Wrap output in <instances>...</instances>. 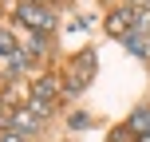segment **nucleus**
Instances as JSON below:
<instances>
[{
    "label": "nucleus",
    "mask_w": 150,
    "mask_h": 142,
    "mask_svg": "<svg viewBox=\"0 0 150 142\" xmlns=\"http://www.w3.org/2000/svg\"><path fill=\"white\" fill-rule=\"evenodd\" d=\"M24 107H28V111L36 114L40 122H44V119H52V99H40V95H28V103H24Z\"/></svg>",
    "instance_id": "7"
},
{
    "label": "nucleus",
    "mask_w": 150,
    "mask_h": 142,
    "mask_svg": "<svg viewBox=\"0 0 150 142\" xmlns=\"http://www.w3.org/2000/svg\"><path fill=\"white\" fill-rule=\"evenodd\" d=\"M130 32H138V36L150 32V8H134V28H130Z\"/></svg>",
    "instance_id": "9"
},
{
    "label": "nucleus",
    "mask_w": 150,
    "mask_h": 142,
    "mask_svg": "<svg viewBox=\"0 0 150 142\" xmlns=\"http://www.w3.org/2000/svg\"><path fill=\"white\" fill-rule=\"evenodd\" d=\"M134 134H150V107H134V114H130V122H127Z\"/></svg>",
    "instance_id": "6"
},
{
    "label": "nucleus",
    "mask_w": 150,
    "mask_h": 142,
    "mask_svg": "<svg viewBox=\"0 0 150 142\" xmlns=\"http://www.w3.org/2000/svg\"><path fill=\"white\" fill-rule=\"evenodd\" d=\"M138 142H150V134H142V138H138Z\"/></svg>",
    "instance_id": "15"
},
{
    "label": "nucleus",
    "mask_w": 150,
    "mask_h": 142,
    "mask_svg": "<svg viewBox=\"0 0 150 142\" xmlns=\"http://www.w3.org/2000/svg\"><path fill=\"white\" fill-rule=\"evenodd\" d=\"M91 71H95V52L75 55V75H79V79H91Z\"/></svg>",
    "instance_id": "8"
},
{
    "label": "nucleus",
    "mask_w": 150,
    "mask_h": 142,
    "mask_svg": "<svg viewBox=\"0 0 150 142\" xmlns=\"http://www.w3.org/2000/svg\"><path fill=\"white\" fill-rule=\"evenodd\" d=\"M122 47H127L130 55H138V59H150V44H146V36H138V32H127V36H122Z\"/></svg>",
    "instance_id": "5"
},
{
    "label": "nucleus",
    "mask_w": 150,
    "mask_h": 142,
    "mask_svg": "<svg viewBox=\"0 0 150 142\" xmlns=\"http://www.w3.org/2000/svg\"><path fill=\"white\" fill-rule=\"evenodd\" d=\"M16 20H20V24H32V32H52L55 28L52 8H47V4H28V0L16 8Z\"/></svg>",
    "instance_id": "1"
},
{
    "label": "nucleus",
    "mask_w": 150,
    "mask_h": 142,
    "mask_svg": "<svg viewBox=\"0 0 150 142\" xmlns=\"http://www.w3.org/2000/svg\"><path fill=\"white\" fill-rule=\"evenodd\" d=\"M12 52H16V40L8 32H0V55H12Z\"/></svg>",
    "instance_id": "12"
},
{
    "label": "nucleus",
    "mask_w": 150,
    "mask_h": 142,
    "mask_svg": "<svg viewBox=\"0 0 150 142\" xmlns=\"http://www.w3.org/2000/svg\"><path fill=\"white\" fill-rule=\"evenodd\" d=\"M12 130H20V134H36V130H40V119L28 111V107H24V111L16 107V111H12Z\"/></svg>",
    "instance_id": "3"
},
{
    "label": "nucleus",
    "mask_w": 150,
    "mask_h": 142,
    "mask_svg": "<svg viewBox=\"0 0 150 142\" xmlns=\"http://www.w3.org/2000/svg\"><path fill=\"white\" fill-rule=\"evenodd\" d=\"M87 126H91V114L75 111V114H71V130H87Z\"/></svg>",
    "instance_id": "11"
},
{
    "label": "nucleus",
    "mask_w": 150,
    "mask_h": 142,
    "mask_svg": "<svg viewBox=\"0 0 150 142\" xmlns=\"http://www.w3.org/2000/svg\"><path fill=\"white\" fill-rule=\"evenodd\" d=\"M59 91H63L59 75H44V79H36V87H32V95H40V99H55Z\"/></svg>",
    "instance_id": "4"
},
{
    "label": "nucleus",
    "mask_w": 150,
    "mask_h": 142,
    "mask_svg": "<svg viewBox=\"0 0 150 142\" xmlns=\"http://www.w3.org/2000/svg\"><path fill=\"white\" fill-rule=\"evenodd\" d=\"M111 142H134V130H130V126H115L111 130Z\"/></svg>",
    "instance_id": "10"
},
{
    "label": "nucleus",
    "mask_w": 150,
    "mask_h": 142,
    "mask_svg": "<svg viewBox=\"0 0 150 142\" xmlns=\"http://www.w3.org/2000/svg\"><path fill=\"white\" fill-rule=\"evenodd\" d=\"M0 142H24V134L12 130V126H4V130H0Z\"/></svg>",
    "instance_id": "13"
},
{
    "label": "nucleus",
    "mask_w": 150,
    "mask_h": 142,
    "mask_svg": "<svg viewBox=\"0 0 150 142\" xmlns=\"http://www.w3.org/2000/svg\"><path fill=\"white\" fill-rule=\"evenodd\" d=\"M32 4H52V0H32Z\"/></svg>",
    "instance_id": "14"
},
{
    "label": "nucleus",
    "mask_w": 150,
    "mask_h": 142,
    "mask_svg": "<svg viewBox=\"0 0 150 142\" xmlns=\"http://www.w3.org/2000/svg\"><path fill=\"white\" fill-rule=\"evenodd\" d=\"M134 8H138V4H127V8H115V12L107 16V32H111V36H127V32L134 28Z\"/></svg>",
    "instance_id": "2"
}]
</instances>
